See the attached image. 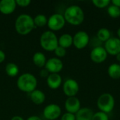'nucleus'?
Masks as SVG:
<instances>
[{"mask_svg":"<svg viewBox=\"0 0 120 120\" xmlns=\"http://www.w3.org/2000/svg\"><path fill=\"white\" fill-rule=\"evenodd\" d=\"M63 16L67 22L75 26L81 25L84 20V13L82 8L77 5H72L68 7Z\"/></svg>","mask_w":120,"mask_h":120,"instance_id":"1","label":"nucleus"},{"mask_svg":"<svg viewBox=\"0 0 120 120\" xmlns=\"http://www.w3.org/2000/svg\"><path fill=\"white\" fill-rule=\"evenodd\" d=\"M35 28L33 18L28 14H21L15 20V29L20 35H27Z\"/></svg>","mask_w":120,"mask_h":120,"instance_id":"2","label":"nucleus"},{"mask_svg":"<svg viewBox=\"0 0 120 120\" xmlns=\"http://www.w3.org/2000/svg\"><path fill=\"white\" fill-rule=\"evenodd\" d=\"M37 85V78L31 73H24L17 80V86L22 92L31 93L36 89Z\"/></svg>","mask_w":120,"mask_h":120,"instance_id":"3","label":"nucleus"},{"mask_svg":"<svg viewBox=\"0 0 120 120\" xmlns=\"http://www.w3.org/2000/svg\"><path fill=\"white\" fill-rule=\"evenodd\" d=\"M39 41L41 48L46 51H54L58 46V39L56 34L51 30L43 32Z\"/></svg>","mask_w":120,"mask_h":120,"instance_id":"4","label":"nucleus"},{"mask_svg":"<svg viewBox=\"0 0 120 120\" xmlns=\"http://www.w3.org/2000/svg\"><path fill=\"white\" fill-rule=\"evenodd\" d=\"M96 105L101 112L108 114L111 112L115 108V98L109 93H104L98 97Z\"/></svg>","mask_w":120,"mask_h":120,"instance_id":"5","label":"nucleus"},{"mask_svg":"<svg viewBox=\"0 0 120 120\" xmlns=\"http://www.w3.org/2000/svg\"><path fill=\"white\" fill-rule=\"evenodd\" d=\"M65 18L62 14L54 13L49 18L47 25L52 32L59 31L63 28L65 25Z\"/></svg>","mask_w":120,"mask_h":120,"instance_id":"6","label":"nucleus"},{"mask_svg":"<svg viewBox=\"0 0 120 120\" xmlns=\"http://www.w3.org/2000/svg\"><path fill=\"white\" fill-rule=\"evenodd\" d=\"M89 41L90 37L85 31H79L73 37V45L77 49H83L86 47Z\"/></svg>","mask_w":120,"mask_h":120,"instance_id":"7","label":"nucleus"},{"mask_svg":"<svg viewBox=\"0 0 120 120\" xmlns=\"http://www.w3.org/2000/svg\"><path fill=\"white\" fill-rule=\"evenodd\" d=\"M63 90L68 98L75 97L79 92V86L76 80L73 79H68L63 85Z\"/></svg>","mask_w":120,"mask_h":120,"instance_id":"8","label":"nucleus"},{"mask_svg":"<svg viewBox=\"0 0 120 120\" xmlns=\"http://www.w3.org/2000/svg\"><path fill=\"white\" fill-rule=\"evenodd\" d=\"M61 108L57 104H49L45 107L43 111L44 117L48 120H56L61 115Z\"/></svg>","mask_w":120,"mask_h":120,"instance_id":"9","label":"nucleus"},{"mask_svg":"<svg viewBox=\"0 0 120 120\" xmlns=\"http://www.w3.org/2000/svg\"><path fill=\"white\" fill-rule=\"evenodd\" d=\"M108 53L105 48L102 46H98L94 48L90 53V58L95 63H102L108 58Z\"/></svg>","mask_w":120,"mask_h":120,"instance_id":"10","label":"nucleus"},{"mask_svg":"<svg viewBox=\"0 0 120 120\" xmlns=\"http://www.w3.org/2000/svg\"><path fill=\"white\" fill-rule=\"evenodd\" d=\"M108 54L116 56L120 53V39L118 37H111L104 44Z\"/></svg>","mask_w":120,"mask_h":120,"instance_id":"11","label":"nucleus"},{"mask_svg":"<svg viewBox=\"0 0 120 120\" xmlns=\"http://www.w3.org/2000/svg\"><path fill=\"white\" fill-rule=\"evenodd\" d=\"M45 68L49 73H58L60 72L63 68V63L60 58H51L46 61Z\"/></svg>","mask_w":120,"mask_h":120,"instance_id":"12","label":"nucleus"},{"mask_svg":"<svg viewBox=\"0 0 120 120\" xmlns=\"http://www.w3.org/2000/svg\"><path fill=\"white\" fill-rule=\"evenodd\" d=\"M65 108L67 112L75 115L81 108V103L76 96L69 97L65 102Z\"/></svg>","mask_w":120,"mask_h":120,"instance_id":"13","label":"nucleus"},{"mask_svg":"<svg viewBox=\"0 0 120 120\" xmlns=\"http://www.w3.org/2000/svg\"><path fill=\"white\" fill-rule=\"evenodd\" d=\"M16 6L15 0H1L0 1V12L4 15H10L15 11Z\"/></svg>","mask_w":120,"mask_h":120,"instance_id":"14","label":"nucleus"},{"mask_svg":"<svg viewBox=\"0 0 120 120\" xmlns=\"http://www.w3.org/2000/svg\"><path fill=\"white\" fill-rule=\"evenodd\" d=\"M48 86L51 89H57L62 84V77L58 73L49 74L46 79Z\"/></svg>","mask_w":120,"mask_h":120,"instance_id":"15","label":"nucleus"},{"mask_svg":"<svg viewBox=\"0 0 120 120\" xmlns=\"http://www.w3.org/2000/svg\"><path fill=\"white\" fill-rule=\"evenodd\" d=\"M94 112L89 108H81L75 114L76 120H91Z\"/></svg>","mask_w":120,"mask_h":120,"instance_id":"16","label":"nucleus"},{"mask_svg":"<svg viewBox=\"0 0 120 120\" xmlns=\"http://www.w3.org/2000/svg\"><path fill=\"white\" fill-rule=\"evenodd\" d=\"M30 99L33 103L35 105H41L42 104L46 99V96L45 94L41 91V90H37L35 89L32 92L30 93Z\"/></svg>","mask_w":120,"mask_h":120,"instance_id":"17","label":"nucleus"},{"mask_svg":"<svg viewBox=\"0 0 120 120\" xmlns=\"http://www.w3.org/2000/svg\"><path fill=\"white\" fill-rule=\"evenodd\" d=\"M73 45V37L70 34H63L58 39V46L68 49Z\"/></svg>","mask_w":120,"mask_h":120,"instance_id":"18","label":"nucleus"},{"mask_svg":"<svg viewBox=\"0 0 120 120\" xmlns=\"http://www.w3.org/2000/svg\"><path fill=\"white\" fill-rule=\"evenodd\" d=\"M33 63L38 68H44L46 63V58L45 55L41 52H36L32 57Z\"/></svg>","mask_w":120,"mask_h":120,"instance_id":"19","label":"nucleus"},{"mask_svg":"<svg viewBox=\"0 0 120 120\" xmlns=\"http://www.w3.org/2000/svg\"><path fill=\"white\" fill-rule=\"evenodd\" d=\"M108 74L110 78L118 79L120 78V65L117 63L111 64L108 69Z\"/></svg>","mask_w":120,"mask_h":120,"instance_id":"20","label":"nucleus"},{"mask_svg":"<svg viewBox=\"0 0 120 120\" xmlns=\"http://www.w3.org/2000/svg\"><path fill=\"white\" fill-rule=\"evenodd\" d=\"M5 71L8 76L11 77H14L18 75L19 72V68L16 64L13 63H9L6 65Z\"/></svg>","mask_w":120,"mask_h":120,"instance_id":"21","label":"nucleus"},{"mask_svg":"<svg viewBox=\"0 0 120 120\" xmlns=\"http://www.w3.org/2000/svg\"><path fill=\"white\" fill-rule=\"evenodd\" d=\"M96 37L103 43H105L110 38H111V33H110V30L108 28L103 27V28H101L100 30H98V31L97 32Z\"/></svg>","mask_w":120,"mask_h":120,"instance_id":"22","label":"nucleus"},{"mask_svg":"<svg viewBox=\"0 0 120 120\" xmlns=\"http://www.w3.org/2000/svg\"><path fill=\"white\" fill-rule=\"evenodd\" d=\"M33 19H34V23L35 27H44L45 25H47V22H48V19L46 16L44 14L37 15Z\"/></svg>","mask_w":120,"mask_h":120,"instance_id":"23","label":"nucleus"},{"mask_svg":"<svg viewBox=\"0 0 120 120\" xmlns=\"http://www.w3.org/2000/svg\"><path fill=\"white\" fill-rule=\"evenodd\" d=\"M107 12L108 15L112 18H117L120 17V8L115 5H112V4L110 5L108 7Z\"/></svg>","mask_w":120,"mask_h":120,"instance_id":"24","label":"nucleus"},{"mask_svg":"<svg viewBox=\"0 0 120 120\" xmlns=\"http://www.w3.org/2000/svg\"><path fill=\"white\" fill-rule=\"evenodd\" d=\"M92 3L96 7L98 8H104L108 7L111 1L110 0H93Z\"/></svg>","mask_w":120,"mask_h":120,"instance_id":"25","label":"nucleus"},{"mask_svg":"<svg viewBox=\"0 0 120 120\" xmlns=\"http://www.w3.org/2000/svg\"><path fill=\"white\" fill-rule=\"evenodd\" d=\"M91 120H109V116L108 114L98 111L97 112H94Z\"/></svg>","mask_w":120,"mask_h":120,"instance_id":"26","label":"nucleus"},{"mask_svg":"<svg viewBox=\"0 0 120 120\" xmlns=\"http://www.w3.org/2000/svg\"><path fill=\"white\" fill-rule=\"evenodd\" d=\"M103 43L99 40V39L95 36V37H93L91 39L90 38V41H89V44H91V46H93V49L94 48H96V47H98V46H102V44Z\"/></svg>","mask_w":120,"mask_h":120,"instance_id":"27","label":"nucleus"},{"mask_svg":"<svg viewBox=\"0 0 120 120\" xmlns=\"http://www.w3.org/2000/svg\"><path fill=\"white\" fill-rule=\"evenodd\" d=\"M54 53L56 54V56H57L58 58H63L66 55V49L58 46L54 51Z\"/></svg>","mask_w":120,"mask_h":120,"instance_id":"28","label":"nucleus"},{"mask_svg":"<svg viewBox=\"0 0 120 120\" xmlns=\"http://www.w3.org/2000/svg\"><path fill=\"white\" fill-rule=\"evenodd\" d=\"M17 6L20 7H27L31 4L30 0H15Z\"/></svg>","mask_w":120,"mask_h":120,"instance_id":"29","label":"nucleus"},{"mask_svg":"<svg viewBox=\"0 0 120 120\" xmlns=\"http://www.w3.org/2000/svg\"><path fill=\"white\" fill-rule=\"evenodd\" d=\"M60 120H76L75 115L70 112H65L62 115Z\"/></svg>","mask_w":120,"mask_h":120,"instance_id":"30","label":"nucleus"},{"mask_svg":"<svg viewBox=\"0 0 120 120\" xmlns=\"http://www.w3.org/2000/svg\"><path fill=\"white\" fill-rule=\"evenodd\" d=\"M49 75V72H48V70L46 68H44V69H43V70H41V72H40V76L41 77H44V78L48 77Z\"/></svg>","mask_w":120,"mask_h":120,"instance_id":"31","label":"nucleus"},{"mask_svg":"<svg viewBox=\"0 0 120 120\" xmlns=\"http://www.w3.org/2000/svg\"><path fill=\"white\" fill-rule=\"evenodd\" d=\"M5 59H6V54L2 50L0 49V64L2 63L5 60Z\"/></svg>","mask_w":120,"mask_h":120,"instance_id":"32","label":"nucleus"},{"mask_svg":"<svg viewBox=\"0 0 120 120\" xmlns=\"http://www.w3.org/2000/svg\"><path fill=\"white\" fill-rule=\"evenodd\" d=\"M26 120H42L38 116H36V115H32V116H30Z\"/></svg>","mask_w":120,"mask_h":120,"instance_id":"33","label":"nucleus"},{"mask_svg":"<svg viewBox=\"0 0 120 120\" xmlns=\"http://www.w3.org/2000/svg\"><path fill=\"white\" fill-rule=\"evenodd\" d=\"M111 3L112 5H115V6L120 8V0H112L111 1Z\"/></svg>","mask_w":120,"mask_h":120,"instance_id":"34","label":"nucleus"},{"mask_svg":"<svg viewBox=\"0 0 120 120\" xmlns=\"http://www.w3.org/2000/svg\"><path fill=\"white\" fill-rule=\"evenodd\" d=\"M11 120H25L22 117L20 116H14L11 118Z\"/></svg>","mask_w":120,"mask_h":120,"instance_id":"35","label":"nucleus"},{"mask_svg":"<svg viewBox=\"0 0 120 120\" xmlns=\"http://www.w3.org/2000/svg\"><path fill=\"white\" fill-rule=\"evenodd\" d=\"M115 56H116L117 60V61H119V62L120 63V53H118L117 55H116Z\"/></svg>","mask_w":120,"mask_h":120,"instance_id":"36","label":"nucleus"},{"mask_svg":"<svg viewBox=\"0 0 120 120\" xmlns=\"http://www.w3.org/2000/svg\"><path fill=\"white\" fill-rule=\"evenodd\" d=\"M117 36H118V38L120 39V27L118 28L117 30Z\"/></svg>","mask_w":120,"mask_h":120,"instance_id":"37","label":"nucleus"},{"mask_svg":"<svg viewBox=\"0 0 120 120\" xmlns=\"http://www.w3.org/2000/svg\"></svg>","mask_w":120,"mask_h":120,"instance_id":"38","label":"nucleus"}]
</instances>
